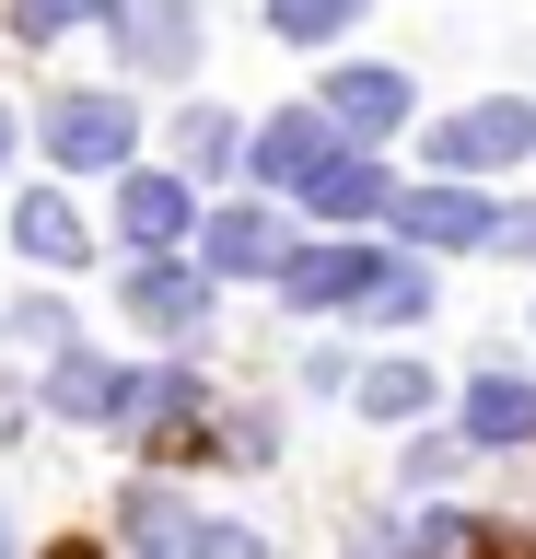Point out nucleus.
<instances>
[{"label": "nucleus", "instance_id": "423d86ee", "mask_svg": "<svg viewBox=\"0 0 536 559\" xmlns=\"http://www.w3.org/2000/svg\"><path fill=\"white\" fill-rule=\"evenodd\" d=\"M315 164H338V117H326V105H291V117H269V129H257V175H269V187H291V199H303V187H315Z\"/></svg>", "mask_w": 536, "mask_h": 559}, {"label": "nucleus", "instance_id": "7ed1b4c3", "mask_svg": "<svg viewBox=\"0 0 536 559\" xmlns=\"http://www.w3.org/2000/svg\"><path fill=\"white\" fill-rule=\"evenodd\" d=\"M455 175H478V164H525L536 152V105L525 94H501V105H466V117H443V140H431Z\"/></svg>", "mask_w": 536, "mask_h": 559}, {"label": "nucleus", "instance_id": "0eeeda50", "mask_svg": "<svg viewBox=\"0 0 536 559\" xmlns=\"http://www.w3.org/2000/svg\"><path fill=\"white\" fill-rule=\"evenodd\" d=\"M117 304L141 314V326H164V338H187V326L211 314V280H199V269H176V257H141V269L117 280Z\"/></svg>", "mask_w": 536, "mask_h": 559}, {"label": "nucleus", "instance_id": "dca6fc26", "mask_svg": "<svg viewBox=\"0 0 536 559\" xmlns=\"http://www.w3.org/2000/svg\"><path fill=\"white\" fill-rule=\"evenodd\" d=\"M94 12L117 24V0H12V35H24V47H59V35L94 24Z\"/></svg>", "mask_w": 536, "mask_h": 559}, {"label": "nucleus", "instance_id": "ddd939ff", "mask_svg": "<svg viewBox=\"0 0 536 559\" xmlns=\"http://www.w3.org/2000/svg\"><path fill=\"white\" fill-rule=\"evenodd\" d=\"M269 269H291L281 234H269L257 210H222V222H211V280H269Z\"/></svg>", "mask_w": 536, "mask_h": 559}, {"label": "nucleus", "instance_id": "412c9836", "mask_svg": "<svg viewBox=\"0 0 536 559\" xmlns=\"http://www.w3.org/2000/svg\"><path fill=\"white\" fill-rule=\"evenodd\" d=\"M0 164H12V117H0Z\"/></svg>", "mask_w": 536, "mask_h": 559}, {"label": "nucleus", "instance_id": "6ab92c4d", "mask_svg": "<svg viewBox=\"0 0 536 559\" xmlns=\"http://www.w3.org/2000/svg\"><path fill=\"white\" fill-rule=\"evenodd\" d=\"M187 164H234V117H222V105L187 117Z\"/></svg>", "mask_w": 536, "mask_h": 559}, {"label": "nucleus", "instance_id": "20e7f679", "mask_svg": "<svg viewBox=\"0 0 536 559\" xmlns=\"http://www.w3.org/2000/svg\"><path fill=\"white\" fill-rule=\"evenodd\" d=\"M117 47H129V70L176 82L199 59V0H117Z\"/></svg>", "mask_w": 536, "mask_h": 559}, {"label": "nucleus", "instance_id": "9b49d317", "mask_svg": "<svg viewBox=\"0 0 536 559\" xmlns=\"http://www.w3.org/2000/svg\"><path fill=\"white\" fill-rule=\"evenodd\" d=\"M466 431L478 443H536V384L525 373H478L466 384Z\"/></svg>", "mask_w": 536, "mask_h": 559}, {"label": "nucleus", "instance_id": "f8f14e48", "mask_svg": "<svg viewBox=\"0 0 536 559\" xmlns=\"http://www.w3.org/2000/svg\"><path fill=\"white\" fill-rule=\"evenodd\" d=\"M303 199H315L326 222H373V210H396V187H385V164L338 152V164H315V187H303Z\"/></svg>", "mask_w": 536, "mask_h": 559}, {"label": "nucleus", "instance_id": "f3484780", "mask_svg": "<svg viewBox=\"0 0 536 559\" xmlns=\"http://www.w3.org/2000/svg\"><path fill=\"white\" fill-rule=\"evenodd\" d=\"M361 0H269V35H291V47H315V35H338Z\"/></svg>", "mask_w": 536, "mask_h": 559}, {"label": "nucleus", "instance_id": "f03ea898", "mask_svg": "<svg viewBox=\"0 0 536 559\" xmlns=\"http://www.w3.org/2000/svg\"><path fill=\"white\" fill-rule=\"evenodd\" d=\"M281 292L303 314H338V304H373V292H385V257H373V245H303V257H291L281 269Z\"/></svg>", "mask_w": 536, "mask_h": 559}, {"label": "nucleus", "instance_id": "2eb2a0df", "mask_svg": "<svg viewBox=\"0 0 536 559\" xmlns=\"http://www.w3.org/2000/svg\"><path fill=\"white\" fill-rule=\"evenodd\" d=\"M350 396H361L373 419H420V408H431V373H420V361H373Z\"/></svg>", "mask_w": 536, "mask_h": 559}, {"label": "nucleus", "instance_id": "f257e3e1", "mask_svg": "<svg viewBox=\"0 0 536 559\" xmlns=\"http://www.w3.org/2000/svg\"><path fill=\"white\" fill-rule=\"evenodd\" d=\"M129 140H141V105H129V94H59V105H47V152H59L71 175L129 164Z\"/></svg>", "mask_w": 536, "mask_h": 559}, {"label": "nucleus", "instance_id": "39448f33", "mask_svg": "<svg viewBox=\"0 0 536 559\" xmlns=\"http://www.w3.org/2000/svg\"><path fill=\"white\" fill-rule=\"evenodd\" d=\"M408 245H490L501 234V210L478 199V187H396V210H385Z\"/></svg>", "mask_w": 536, "mask_h": 559}, {"label": "nucleus", "instance_id": "9d476101", "mask_svg": "<svg viewBox=\"0 0 536 559\" xmlns=\"http://www.w3.org/2000/svg\"><path fill=\"white\" fill-rule=\"evenodd\" d=\"M326 117H338V140H385L396 117H408V82H396V70H338V82H326Z\"/></svg>", "mask_w": 536, "mask_h": 559}, {"label": "nucleus", "instance_id": "6e6552de", "mask_svg": "<svg viewBox=\"0 0 536 559\" xmlns=\"http://www.w3.org/2000/svg\"><path fill=\"white\" fill-rule=\"evenodd\" d=\"M47 408H59V419H129V408H141V373L59 349V373H47Z\"/></svg>", "mask_w": 536, "mask_h": 559}, {"label": "nucleus", "instance_id": "aec40b11", "mask_svg": "<svg viewBox=\"0 0 536 559\" xmlns=\"http://www.w3.org/2000/svg\"><path fill=\"white\" fill-rule=\"evenodd\" d=\"M420 548H431V559H478L490 536H478V524H455V513H431V524H420Z\"/></svg>", "mask_w": 536, "mask_h": 559}, {"label": "nucleus", "instance_id": "4468645a", "mask_svg": "<svg viewBox=\"0 0 536 559\" xmlns=\"http://www.w3.org/2000/svg\"><path fill=\"white\" fill-rule=\"evenodd\" d=\"M12 245H24V257H47V269H82V222H71V199H24L12 210Z\"/></svg>", "mask_w": 536, "mask_h": 559}, {"label": "nucleus", "instance_id": "a211bd4d", "mask_svg": "<svg viewBox=\"0 0 536 559\" xmlns=\"http://www.w3.org/2000/svg\"><path fill=\"white\" fill-rule=\"evenodd\" d=\"M373 314H385V326H420V314H431V280H420V269H385Z\"/></svg>", "mask_w": 536, "mask_h": 559}, {"label": "nucleus", "instance_id": "1a4fd4ad", "mask_svg": "<svg viewBox=\"0 0 536 559\" xmlns=\"http://www.w3.org/2000/svg\"><path fill=\"white\" fill-rule=\"evenodd\" d=\"M187 222H199V199H187L176 175H129V187H117V234L141 245V257H164Z\"/></svg>", "mask_w": 536, "mask_h": 559}]
</instances>
